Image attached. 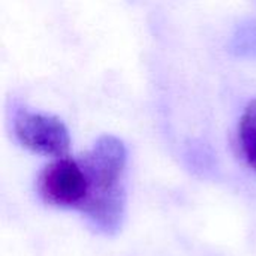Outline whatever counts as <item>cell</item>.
Wrapping results in <instances>:
<instances>
[{
    "instance_id": "cell-1",
    "label": "cell",
    "mask_w": 256,
    "mask_h": 256,
    "mask_svg": "<svg viewBox=\"0 0 256 256\" xmlns=\"http://www.w3.org/2000/svg\"><path fill=\"white\" fill-rule=\"evenodd\" d=\"M88 180V196L81 213L102 234H116L124 218V174L128 150L114 135H102L80 156Z\"/></svg>"
},
{
    "instance_id": "cell-2",
    "label": "cell",
    "mask_w": 256,
    "mask_h": 256,
    "mask_svg": "<svg viewBox=\"0 0 256 256\" xmlns=\"http://www.w3.org/2000/svg\"><path fill=\"white\" fill-rule=\"evenodd\" d=\"M42 201L57 208L81 212L88 196V180L80 158H62L48 164L38 177Z\"/></svg>"
},
{
    "instance_id": "cell-3",
    "label": "cell",
    "mask_w": 256,
    "mask_h": 256,
    "mask_svg": "<svg viewBox=\"0 0 256 256\" xmlns=\"http://www.w3.org/2000/svg\"><path fill=\"white\" fill-rule=\"evenodd\" d=\"M14 130L20 144L33 153L56 159L66 158L69 153V130L56 116L20 110L15 116Z\"/></svg>"
},
{
    "instance_id": "cell-4",
    "label": "cell",
    "mask_w": 256,
    "mask_h": 256,
    "mask_svg": "<svg viewBox=\"0 0 256 256\" xmlns=\"http://www.w3.org/2000/svg\"><path fill=\"white\" fill-rule=\"evenodd\" d=\"M238 144L248 165L256 172V99L246 106L240 117Z\"/></svg>"
}]
</instances>
